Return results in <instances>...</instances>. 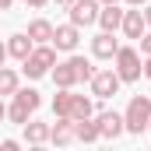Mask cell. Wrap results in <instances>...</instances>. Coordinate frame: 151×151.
I'll return each instance as SVG.
<instances>
[{
	"mask_svg": "<svg viewBox=\"0 0 151 151\" xmlns=\"http://www.w3.org/2000/svg\"><path fill=\"white\" fill-rule=\"evenodd\" d=\"M25 141L28 144H46L49 141V127L46 123H25Z\"/></svg>",
	"mask_w": 151,
	"mask_h": 151,
	"instance_id": "obj_17",
	"label": "cell"
},
{
	"mask_svg": "<svg viewBox=\"0 0 151 151\" xmlns=\"http://www.w3.org/2000/svg\"><path fill=\"white\" fill-rule=\"evenodd\" d=\"M32 49H35V42L28 39V32H25V35H11V39H7V56H14V60H25Z\"/></svg>",
	"mask_w": 151,
	"mask_h": 151,
	"instance_id": "obj_13",
	"label": "cell"
},
{
	"mask_svg": "<svg viewBox=\"0 0 151 151\" xmlns=\"http://www.w3.org/2000/svg\"><path fill=\"white\" fill-rule=\"evenodd\" d=\"M99 4H116V0H99Z\"/></svg>",
	"mask_w": 151,
	"mask_h": 151,
	"instance_id": "obj_32",
	"label": "cell"
},
{
	"mask_svg": "<svg viewBox=\"0 0 151 151\" xmlns=\"http://www.w3.org/2000/svg\"><path fill=\"white\" fill-rule=\"evenodd\" d=\"M11 4H14V0H0V11H11Z\"/></svg>",
	"mask_w": 151,
	"mask_h": 151,
	"instance_id": "obj_28",
	"label": "cell"
},
{
	"mask_svg": "<svg viewBox=\"0 0 151 151\" xmlns=\"http://www.w3.org/2000/svg\"><path fill=\"white\" fill-rule=\"evenodd\" d=\"M113 60H116V74H119V81H137V77L144 74L141 53H137V49H130V46H119Z\"/></svg>",
	"mask_w": 151,
	"mask_h": 151,
	"instance_id": "obj_3",
	"label": "cell"
},
{
	"mask_svg": "<svg viewBox=\"0 0 151 151\" xmlns=\"http://www.w3.org/2000/svg\"><path fill=\"white\" fill-rule=\"evenodd\" d=\"M144 21H148V28H151V4L144 7Z\"/></svg>",
	"mask_w": 151,
	"mask_h": 151,
	"instance_id": "obj_26",
	"label": "cell"
},
{
	"mask_svg": "<svg viewBox=\"0 0 151 151\" xmlns=\"http://www.w3.org/2000/svg\"><path fill=\"white\" fill-rule=\"evenodd\" d=\"M28 109H25V106H21V102H14V106H11V109H7V119H11V123H21V127H25V123H28Z\"/></svg>",
	"mask_w": 151,
	"mask_h": 151,
	"instance_id": "obj_22",
	"label": "cell"
},
{
	"mask_svg": "<svg viewBox=\"0 0 151 151\" xmlns=\"http://www.w3.org/2000/svg\"><path fill=\"white\" fill-rule=\"evenodd\" d=\"M148 123H151V99L134 95L130 106H127V113H123V127H127V134H141V130H148Z\"/></svg>",
	"mask_w": 151,
	"mask_h": 151,
	"instance_id": "obj_1",
	"label": "cell"
},
{
	"mask_svg": "<svg viewBox=\"0 0 151 151\" xmlns=\"http://www.w3.org/2000/svg\"><path fill=\"white\" fill-rule=\"evenodd\" d=\"M119 74L116 70H95V77H91V95L95 99H113L116 91H119Z\"/></svg>",
	"mask_w": 151,
	"mask_h": 151,
	"instance_id": "obj_5",
	"label": "cell"
},
{
	"mask_svg": "<svg viewBox=\"0 0 151 151\" xmlns=\"http://www.w3.org/2000/svg\"><path fill=\"white\" fill-rule=\"evenodd\" d=\"M95 113V106H91V99H84V95H74V102H70V119H84V116Z\"/></svg>",
	"mask_w": 151,
	"mask_h": 151,
	"instance_id": "obj_19",
	"label": "cell"
},
{
	"mask_svg": "<svg viewBox=\"0 0 151 151\" xmlns=\"http://www.w3.org/2000/svg\"><path fill=\"white\" fill-rule=\"evenodd\" d=\"M119 21H123V11H119L116 4H102V11H99V25H102V32H116Z\"/></svg>",
	"mask_w": 151,
	"mask_h": 151,
	"instance_id": "obj_14",
	"label": "cell"
},
{
	"mask_svg": "<svg viewBox=\"0 0 151 151\" xmlns=\"http://www.w3.org/2000/svg\"><path fill=\"white\" fill-rule=\"evenodd\" d=\"M137 42H141V53H144V56H151V28H148L141 39H137Z\"/></svg>",
	"mask_w": 151,
	"mask_h": 151,
	"instance_id": "obj_23",
	"label": "cell"
},
{
	"mask_svg": "<svg viewBox=\"0 0 151 151\" xmlns=\"http://www.w3.org/2000/svg\"><path fill=\"white\" fill-rule=\"evenodd\" d=\"M53 84H56V88H74V84H77L74 56H70V60H63V63H53Z\"/></svg>",
	"mask_w": 151,
	"mask_h": 151,
	"instance_id": "obj_10",
	"label": "cell"
},
{
	"mask_svg": "<svg viewBox=\"0 0 151 151\" xmlns=\"http://www.w3.org/2000/svg\"><path fill=\"white\" fill-rule=\"evenodd\" d=\"M21 4H28V7H46L49 0H21Z\"/></svg>",
	"mask_w": 151,
	"mask_h": 151,
	"instance_id": "obj_24",
	"label": "cell"
},
{
	"mask_svg": "<svg viewBox=\"0 0 151 151\" xmlns=\"http://www.w3.org/2000/svg\"><path fill=\"white\" fill-rule=\"evenodd\" d=\"M74 67H77V81H91V77H95L91 60H84V56H74Z\"/></svg>",
	"mask_w": 151,
	"mask_h": 151,
	"instance_id": "obj_21",
	"label": "cell"
},
{
	"mask_svg": "<svg viewBox=\"0 0 151 151\" xmlns=\"http://www.w3.org/2000/svg\"><path fill=\"white\" fill-rule=\"evenodd\" d=\"M21 63H25V74H28V77H42V74H49V70H53L56 53H53V46H49V42H42V46H35Z\"/></svg>",
	"mask_w": 151,
	"mask_h": 151,
	"instance_id": "obj_2",
	"label": "cell"
},
{
	"mask_svg": "<svg viewBox=\"0 0 151 151\" xmlns=\"http://www.w3.org/2000/svg\"><path fill=\"white\" fill-rule=\"evenodd\" d=\"M95 123H99V134H102V141H116L127 127H123V113H99L95 116Z\"/></svg>",
	"mask_w": 151,
	"mask_h": 151,
	"instance_id": "obj_6",
	"label": "cell"
},
{
	"mask_svg": "<svg viewBox=\"0 0 151 151\" xmlns=\"http://www.w3.org/2000/svg\"><path fill=\"white\" fill-rule=\"evenodd\" d=\"M70 102H74V91L70 88H60L56 99H53V113L56 116H70Z\"/></svg>",
	"mask_w": 151,
	"mask_h": 151,
	"instance_id": "obj_18",
	"label": "cell"
},
{
	"mask_svg": "<svg viewBox=\"0 0 151 151\" xmlns=\"http://www.w3.org/2000/svg\"><path fill=\"white\" fill-rule=\"evenodd\" d=\"M28 39H32L35 46H42V42H53V25H49L46 18H35V21L28 25Z\"/></svg>",
	"mask_w": 151,
	"mask_h": 151,
	"instance_id": "obj_15",
	"label": "cell"
},
{
	"mask_svg": "<svg viewBox=\"0 0 151 151\" xmlns=\"http://www.w3.org/2000/svg\"><path fill=\"white\" fill-rule=\"evenodd\" d=\"M56 4H60V7H70V4H74V0H56Z\"/></svg>",
	"mask_w": 151,
	"mask_h": 151,
	"instance_id": "obj_30",
	"label": "cell"
},
{
	"mask_svg": "<svg viewBox=\"0 0 151 151\" xmlns=\"http://www.w3.org/2000/svg\"><path fill=\"white\" fill-rule=\"evenodd\" d=\"M4 116H7V106H4V102H0V119H4Z\"/></svg>",
	"mask_w": 151,
	"mask_h": 151,
	"instance_id": "obj_31",
	"label": "cell"
},
{
	"mask_svg": "<svg viewBox=\"0 0 151 151\" xmlns=\"http://www.w3.org/2000/svg\"><path fill=\"white\" fill-rule=\"evenodd\" d=\"M67 11H70V21H74L77 28H88V25H95V21H99L102 4H99V0H74Z\"/></svg>",
	"mask_w": 151,
	"mask_h": 151,
	"instance_id": "obj_4",
	"label": "cell"
},
{
	"mask_svg": "<svg viewBox=\"0 0 151 151\" xmlns=\"http://www.w3.org/2000/svg\"><path fill=\"white\" fill-rule=\"evenodd\" d=\"M144 77H151V56L144 60Z\"/></svg>",
	"mask_w": 151,
	"mask_h": 151,
	"instance_id": "obj_27",
	"label": "cell"
},
{
	"mask_svg": "<svg viewBox=\"0 0 151 151\" xmlns=\"http://www.w3.org/2000/svg\"><path fill=\"white\" fill-rule=\"evenodd\" d=\"M18 91V74L11 67H0V95H14Z\"/></svg>",
	"mask_w": 151,
	"mask_h": 151,
	"instance_id": "obj_20",
	"label": "cell"
},
{
	"mask_svg": "<svg viewBox=\"0 0 151 151\" xmlns=\"http://www.w3.org/2000/svg\"><path fill=\"white\" fill-rule=\"evenodd\" d=\"M74 137H77V141H84V144H95V141H102V134H99V123H95L91 116L74 119Z\"/></svg>",
	"mask_w": 151,
	"mask_h": 151,
	"instance_id": "obj_12",
	"label": "cell"
},
{
	"mask_svg": "<svg viewBox=\"0 0 151 151\" xmlns=\"http://www.w3.org/2000/svg\"><path fill=\"white\" fill-rule=\"evenodd\" d=\"M116 49H119V42L113 39V32H99V35L91 39V53H95L99 60H113Z\"/></svg>",
	"mask_w": 151,
	"mask_h": 151,
	"instance_id": "obj_11",
	"label": "cell"
},
{
	"mask_svg": "<svg viewBox=\"0 0 151 151\" xmlns=\"http://www.w3.org/2000/svg\"><path fill=\"white\" fill-rule=\"evenodd\" d=\"M77 42H81V32H77V25H60V28H53V46L56 49H63V53H74Z\"/></svg>",
	"mask_w": 151,
	"mask_h": 151,
	"instance_id": "obj_8",
	"label": "cell"
},
{
	"mask_svg": "<svg viewBox=\"0 0 151 151\" xmlns=\"http://www.w3.org/2000/svg\"><path fill=\"white\" fill-rule=\"evenodd\" d=\"M14 102H21L28 113H35L39 106H42V99H39V91H35V88H18V91H14Z\"/></svg>",
	"mask_w": 151,
	"mask_h": 151,
	"instance_id": "obj_16",
	"label": "cell"
},
{
	"mask_svg": "<svg viewBox=\"0 0 151 151\" xmlns=\"http://www.w3.org/2000/svg\"><path fill=\"white\" fill-rule=\"evenodd\" d=\"M127 4H130V7H141V4H148V0H127Z\"/></svg>",
	"mask_w": 151,
	"mask_h": 151,
	"instance_id": "obj_29",
	"label": "cell"
},
{
	"mask_svg": "<svg viewBox=\"0 0 151 151\" xmlns=\"http://www.w3.org/2000/svg\"><path fill=\"white\" fill-rule=\"evenodd\" d=\"M49 141L53 144H74L77 137H74V119L70 116H56V127H49Z\"/></svg>",
	"mask_w": 151,
	"mask_h": 151,
	"instance_id": "obj_9",
	"label": "cell"
},
{
	"mask_svg": "<svg viewBox=\"0 0 151 151\" xmlns=\"http://www.w3.org/2000/svg\"><path fill=\"white\" fill-rule=\"evenodd\" d=\"M119 28H123V35H127V39H141L144 32H148L144 11H141V7H134V11H123V21H119Z\"/></svg>",
	"mask_w": 151,
	"mask_h": 151,
	"instance_id": "obj_7",
	"label": "cell"
},
{
	"mask_svg": "<svg viewBox=\"0 0 151 151\" xmlns=\"http://www.w3.org/2000/svg\"><path fill=\"white\" fill-rule=\"evenodd\" d=\"M4 63H7V46L0 42V67H4Z\"/></svg>",
	"mask_w": 151,
	"mask_h": 151,
	"instance_id": "obj_25",
	"label": "cell"
},
{
	"mask_svg": "<svg viewBox=\"0 0 151 151\" xmlns=\"http://www.w3.org/2000/svg\"><path fill=\"white\" fill-rule=\"evenodd\" d=\"M148 130H151V123H148Z\"/></svg>",
	"mask_w": 151,
	"mask_h": 151,
	"instance_id": "obj_33",
	"label": "cell"
}]
</instances>
